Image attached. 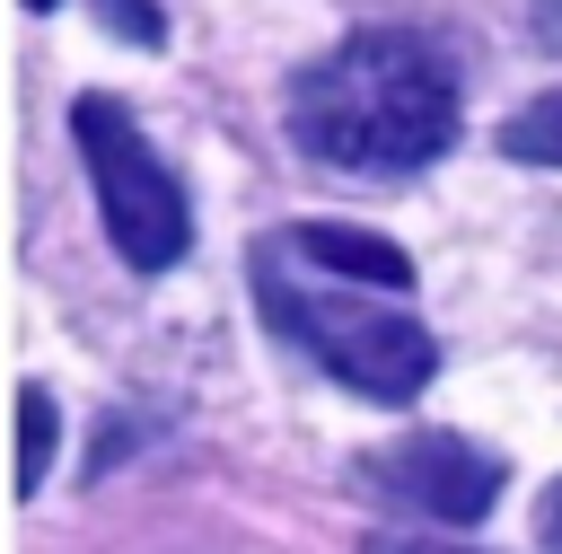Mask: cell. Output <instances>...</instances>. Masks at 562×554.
Masks as SVG:
<instances>
[{
  "label": "cell",
  "instance_id": "6da1fadb",
  "mask_svg": "<svg viewBox=\"0 0 562 554\" xmlns=\"http://www.w3.org/2000/svg\"><path fill=\"white\" fill-rule=\"evenodd\" d=\"M290 132L351 176H413L457 141V70L422 35H342L290 79Z\"/></svg>",
  "mask_w": 562,
  "mask_h": 554
},
{
  "label": "cell",
  "instance_id": "7a4b0ae2",
  "mask_svg": "<svg viewBox=\"0 0 562 554\" xmlns=\"http://www.w3.org/2000/svg\"><path fill=\"white\" fill-rule=\"evenodd\" d=\"M255 299H263V325H272V334H290L325 378H342V387L369 396V405H404V396H422L430 369H439V343H430L422 317L378 308V299H360V290H307V281L281 273L272 246L255 255Z\"/></svg>",
  "mask_w": 562,
  "mask_h": 554
},
{
  "label": "cell",
  "instance_id": "3957f363",
  "mask_svg": "<svg viewBox=\"0 0 562 554\" xmlns=\"http://www.w3.org/2000/svg\"><path fill=\"white\" fill-rule=\"evenodd\" d=\"M70 141L88 158V185H97V211H105V237L132 273H167L184 246H193V211H184V185L167 176V158L140 141V123L88 88L70 106Z\"/></svg>",
  "mask_w": 562,
  "mask_h": 554
},
{
  "label": "cell",
  "instance_id": "277c9868",
  "mask_svg": "<svg viewBox=\"0 0 562 554\" xmlns=\"http://www.w3.org/2000/svg\"><path fill=\"white\" fill-rule=\"evenodd\" d=\"M369 484L386 501H404V510H430V519L465 528V519H483L501 501V457L457 440V431H413V440L369 457Z\"/></svg>",
  "mask_w": 562,
  "mask_h": 554
},
{
  "label": "cell",
  "instance_id": "5b68a950",
  "mask_svg": "<svg viewBox=\"0 0 562 554\" xmlns=\"http://www.w3.org/2000/svg\"><path fill=\"white\" fill-rule=\"evenodd\" d=\"M290 255H307V264H325V273H342V281H369V290H404V281H413L404 246H386V237H369V229H334V220L290 229Z\"/></svg>",
  "mask_w": 562,
  "mask_h": 554
},
{
  "label": "cell",
  "instance_id": "8992f818",
  "mask_svg": "<svg viewBox=\"0 0 562 554\" xmlns=\"http://www.w3.org/2000/svg\"><path fill=\"white\" fill-rule=\"evenodd\" d=\"M501 149L527 158V167H562V88H544L536 106H518V114L501 123Z\"/></svg>",
  "mask_w": 562,
  "mask_h": 554
},
{
  "label": "cell",
  "instance_id": "52a82bcc",
  "mask_svg": "<svg viewBox=\"0 0 562 554\" xmlns=\"http://www.w3.org/2000/svg\"><path fill=\"white\" fill-rule=\"evenodd\" d=\"M53 440H61V422H53V396H44V387H18V492H35V484H44V466H53Z\"/></svg>",
  "mask_w": 562,
  "mask_h": 554
},
{
  "label": "cell",
  "instance_id": "ba28073f",
  "mask_svg": "<svg viewBox=\"0 0 562 554\" xmlns=\"http://www.w3.org/2000/svg\"><path fill=\"white\" fill-rule=\"evenodd\" d=\"M105 18H114L123 35H140V44H158V0H105Z\"/></svg>",
  "mask_w": 562,
  "mask_h": 554
},
{
  "label": "cell",
  "instance_id": "9c48e42d",
  "mask_svg": "<svg viewBox=\"0 0 562 554\" xmlns=\"http://www.w3.org/2000/svg\"><path fill=\"white\" fill-rule=\"evenodd\" d=\"M360 554H474V545H439V536H369Z\"/></svg>",
  "mask_w": 562,
  "mask_h": 554
},
{
  "label": "cell",
  "instance_id": "30bf717a",
  "mask_svg": "<svg viewBox=\"0 0 562 554\" xmlns=\"http://www.w3.org/2000/svg\"><path fill=\"white\" fill-rule=\"evenodd\" d=\"M536 536H544V554H562V484L544 492V519H536Z\"/></svg>",
  "mask_w": 562,
  "mask_h": 554
},
{
  "label": "cell",
  "instance_id": "8fae6325",
  "mask_svg": "<svg viewBox=\"0 0 562 554\" xmlns=\"http://www.w3.org/2000/svg\"><path fill=\"white\" fill-rule=\"evenodd\" d=\"M26 9H53V0H26Z\"/></svg>",
  "mask_w": 562,
  "mask_h": 554
}]
</instances>
